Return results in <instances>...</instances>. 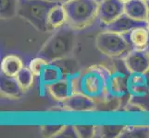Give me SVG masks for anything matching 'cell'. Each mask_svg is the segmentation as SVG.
Segmentation results:
<instances>
[{
  "instance_id": "17",
  "label": "cell",
  "mask_w": 149,
  "mask_h": 138,
  "mask_svg": "<svg viewBox=\"0 0 149 138\" xmlns=\"http://www.w3.org/2000/svg\"><path fill=\"white\" fill-rule=\"evenodd\" d=\"M128 91V76L120 73L111 74L109 82V94L117 98L124 96Z\"/></svg>"
},
{
  "instance_id": "3",
  "label": "cell",
  "mask_w": 149,
  "mask_h": 138,
  "mask_svg": "<svg viewBox=\"0 0 149 138\" xmlns=\"http://www.w3.org/2000/svg\"><path fill=\"white\" fill-rule=\"evenodd\" d=\"M59 2L56 0H19L18 15L42 32H49L48 14Z\"/></svg>"
},
{
  "instance_id": "26",
  "label": "cell",
  "mask_w": 149,
  "mask_h": 138,
  "mask_svg": "<svg viewBox=\"0 0 149 138\" xmlns=\"http://www.w3.org/2000/svg\"><path fill=\"white\" fill-rule=\"evenodd\" d=\"M56 1H58V2L61 3V4H65V3H67V2L70 1V0H56Z\"/></svg>"
},
{
  "instance_id": "15",
  "label": "cell",
  "mask_w": 149,
  "mask_h": 138,
  "mask_svg": "<svg viewBox=\"0 0 149 138\" xmlns=\"http://www.w3.org/2000/svg\"><path fill=\"white\" fill-rule=\"evenodd\" d=\"M47 23L49 30H58L67 24V14L63 4L58 3L52 8L48 14Z\"/></svg>"
},
{
  "instance_id": "9",
  "label": "cell",
  "mask_w": 149,
  "mask_h": 138,
  "mask_svg": "<svg viewBox=\"0 0 149 138\" xmlns=\"http://www.w3.org/2000/svg\"><path fill=\"white\" fill-rule=\"evenodd\" d=\"M61 102H62V106L67 111L74 112L92 111L96 107L95 100L84 94L79 93V92H74L68 99L64 100Z\"/></svg>"
},
{
  "instance_id": "20",
  "label": "cell",
  "mask_w": 149,
  "mask_h": 138,
  "mask_svg": "<svg viewBox=\"0 0 149 138\" xmlns=\"http://www.w3.org/2000/svg\"><path fill=\"white\" fill-rule=\"evenodd\" d=\"M34 75L32 71L30 70V68L28 67H23L22 68V70L18 73V75L16 76V78L18 83L19 84V86L22 87V89H23V91L28 90L31 87H32L33 81H34Z\"/></svg>"
},
{
  "instance_id": "22",
  "label": "cell",
  "mask_w": 149,
  "mask_h": 138,
  "mask_svg": "<svg viewBox=\"0 0 149 138\" xmlns=\"http://www.w3.org/2000/svg\"><path fill=\"white\" fill-rule=\"evenodd\" d=\"M125 126H103L98 127L100 136L104 137H119Z\"/></svg>"
},
{
  "instance_id": "29",
  "label": "cell",
  "mask_w": 149,
  "mask_h": 138,
  "mask_svg": "<svg viewBox=\"0 0 149 138\" xmlns=\"http://www.w3.org/2000/svg\"><path fill=\"white\" fill-rule=\"evenodd\" d=\"M146 4H147V7H148V9H149V0H146Z\"/></svg>"
},
{
  "instance_id": "28",
  "label": "cell",
  "mask_w": 149,
  "mask_h": 138,
  "mask_svg": "<svg viewBox=\"0 0 149 138\" xmlns=\"http://www.w3.org/2000/svg\"><path fill=\"white\" fill-rule=\"evenodd\" d=\"M120 1H122L123 3H127V2H129V1H131V0H120Z\"/></svg>"
},
{
  "instance_id": "25",
  "label": "cell",
  "mask_w": 149,
  "mask_h": 138,
  "mask_svg": "<svg viewBox=\"0 0 149 138\" xmlns=\"http://www.w3.org/2000/svg\"><path fill=\"white\" fill-rule=\"evenodd\" d=\"M64 127V125H44L41 126L42 134L47 137H56Z\"/></svg>"
},
{
  "instance_id": "11",
  "label": "cell",
  "mask_w": 149,
  "mask_h": 138,
  "mask_svg": "<svg viewBox=\"0 0 149 138\" xmlns=\"http://www.w3.org/2000/svg\"><path fill=\"white\" fill-rule=\"evenodd\" d=\"M73 78H67L61 79L58 82L47 87V90L51 96L56 100L63 101L64 100L68 99L70 95L74 93V79Z\"/></svg>"
},
{
  "instance_id": "5",
  "label": "cell",
  "mask_w": 149,
  "mask_h": 138,
  "mask_svg": "<svg viewBox=\"0 0 149 138\" xmlns=\"http://www.w3.org/2000/svg\"><path fill=\"white\" fill-rule=\"evenodd\" d=\"M97 50L110 58H124L133 49L124 34L105 30L96 37Z\"/></svg>"
},
{
  "instance_id": "12",
  "label": "cell",
  "mask_w": 149,
  "mask_h": 138,
  "mask_svg": "<svg viewBox=\"0 0 149 138\" xmlns=\"http://www.w3.org/2000/svg\"><path fill=\"white\" fill-rule=\"evenodd\" d=\"M124 36L133 49H147L149 47V32L147 26L138 27L124 33Z\"/></svg>"
},
{
  "instance_id": "2",
  "label": "cell",
  "mask_w": 149,
  "mask_h": 138,
  "mask_svg": "<svg viewBox=\"0 0 149 138\" xmlns=\"http://www.w3.org/2000/svg\"><path fill=\"white\" fill-rule=\"evenodd\" d=\"M56 30L38 52V56L47 59L49 63L69 58L76 45V30L66 24Z\"/></svg>"
},
{
  "instance_id": "1",
  "label": "cell",
  "mask_w": 149,
  "mask_h": 138,
  "mask_svg": "<svg viewBox=\"0 0 149 138\" xmlns=\"http://www.w3.org/2000/svg\"><path fill=\"white\" fill-rule=\"evenodd\" d=\"M111 73L100 65H92L74 79V91L84 94L94 100H101L109 94Z\"/></svg>"
},
{
  "instance_id": "7",
  "label": "cell",
  "mask_w": 149,
  "mask_h": 138,
  "mask_svg": "<svg viewBox=\"0 0 149 138\" xmlns=\"http://www.w3.org/2000/svg\"><path fill=\"white\" fill-rule=\"evenodd\" d=\"M125 67L130 74H143L149 71V51L132 49L123 58Z\"/></svg>"
},
{
  "instance_id": "21",
  "label": "cell",
  "mask_w": 149,
  "mask_h": 138,
  "mask_svg": "<svg viewBox=\"0 0 149 138\" xmlns=\"http://www.w3.org/2000/svg\"><path fill=\"white\" fill-rule=\"evenodd\" d=\"M48 63L49 62L47 59L41 57V56H37V57H35L30 61L28 67L33 73V75L35 76H38L39 78L41 73H42V71L44 70L45 65H47Z\"/></svg>"
},
{
  "instance_id": "16",
  "label": "cell",
  "mask_w": 149,
  "mask_h": 138,
  "mask_svg": "<svg viewBox=\"0 0 149 138\" xmlns=\"http://www.w3.org/2000/svg\"><path fill=\"white\" fill-rule=\"evenodd\" d=\"M23 67V63L19 56L14 54L7 55L1 62V73L8 78H16Z\"/></svg>"
},
{
  "instance_id": "19",
  "label": "cell",
  "mask_w": 149,
  "mask_h": 138,
  "mask_svg": "<svg viewBox=\"0 0 149 138\" xmlns=\"http://www.w3.org/2000/svg\"><path fill=\"white\" fill-rule=\"evenodd\" d=\"M119 137L142 138L149 137V127L146 126H125Z\"/></svg>"
},
{
  "instance_id": "18",
  "label": "cell",
  "mask_w": 149,
  "mask_h": 138,
  "mask_svg": "<svg viewBox=\"0 0 149 138\" xmlns=\"http://www.w3.org/2000/svg\"><path fill=\"white\" fill-rule=\"evenodd\" d=\"M19 0H1L0 16L2 19H9L18 15Z\"/></svg>"
},
{
  "instance_id": "4",
  "label": "cell",
  "mask_w": 149,
  "mask_h": 138,
  "mask_svg": "<svg viewBox=\"0 0 149 138\" xmlns=\"http://www.w3.org/2000/svg\"><path fill=\"white\" fill-rule=\"evenodd\" d=\"M98 0H70L64 5L67 24L79 30L88 27L97 18Z\"/></svg>"
},
{
  "instance_id": "8",
  "label": "cell",
  "mask_w": 149,
  "mask_h": 138,
  "mask_svg": "<svg viewBox=\"0 0 149 138\" xmlns=\"http://www.w3.org/2000/svg\"><path fill=\"white\" fill-rule=\"evenodd\" d=\"M125 11V3L120 0H99L97 18L105 25L114 21Z\"/></svg>"
},
{
  "instance_id": "30",
  "label": "cell",
  "mask_w": 149,
  "mask_h": 138,
  "mask_svg": "<svg viewBox=\"0 0 149 138\" xmlns=\"http://www.w3.org/2000/svg\"></svg>"
},
{
  "instance_id": "13",
  "label": "cell",
  "mask_w": 149,
  "mask_h": 138,
  "mask_svg": "<svg viewBox=\"0 0 149 138\" xmlns=\"http://www.w3.org/2000/svg\"><path fill=\"white\" fill-rule=\"evenodd\" d=\"M0 91L3 96L9 99H19L24 92L16 78L5 75H2L0 78Z\"/></svg>"
},
{
  "instance_id": "27",
  "label": "cell",
  "mask_w": 149,
  "mask_h": 138,
  "mask_svg": "<svg viewBox=\"0 0 149 138\" xmlns=\"http://www.w3.org/2000/svg\"><path fill=\"white\" fill-rule=\"evenodd\" d=\"M146 21H147V29H148V32H149V15H148V18L146 19Z\"/></svg>"
},
{
  "instance_id": "14",
  "label": "cell",
  "mask_w": 149,
  "mask_h": 138,
  "mask_svg": "<svg viewBox=\"0 0 149 138\" xmlns=\"http://www.w3.org/2000/svg\"><path fill=\"white\" fill-rule=\"evenodd\" d=\"M125 14L137 20H146L149 9L146 0H131L125 3Z\"/></svg>"
},
{
  "instance_id": "24",
  "label": "cell",
  "mask_w": 149,
  "mask_h": 138,
  "mask_svg": "<svg viewBox=\"0 0 149 138\" xmlns=\"http://www.w3.org/2000/svg\"><path fill=\"white\" fill-rule=\"evenodd\" d=\"M56 138H77L79 137L78 133L72 125H64L61 131L56 135Z\"/></svg>"
},
{
  "instance_id": "23",
  "label": "cell",
  "mask_w": 149,
  "mask_h": 138,
  "mask_svg": "<svg viewBox=\"0 0 149 138\" xmlns=\"http://www.w3.org/2000/svg\"><path fill=\"white\" fill-rule=\"evenodd\" d=\"M79 137L90 138L96 135V127L94 125H75Z\"/></svg>"
},
{
  "instance_id": "10",
  "label": "cell",
  "mask_w": 149,
  "mask_h": 138,
  "mask_svg": "<svg viewBox=\"0 0 149 138\" xmlns=\"http://www.w3.org/2000/svg\"><path fill=\"white\" fill-rule=\"evenodd\" d=\"M143 26H147L146 20H137L129 17L127 14L123 13L121 16L115 19L113 22L106 25L105 30L124 34L131 32L133 29Z\"/></svg>"
},
{
  "instance_id": "6",
  "label": "cell",
  "mask_w": 149,
  "mask_h": 138,
  "mask_svg": "<svg viewBox=\"0 0 149 138\" xmlns=\"http://www.w3.org/2000/svg\"><path fill=\"white\" fill-rule=\"evenodd\" d=\"M80 73L77 71V64L70 57L48 63L42 71L39 80L41 86L47 87L67 78H73Z\"/></svg>"
}]
</instances>
